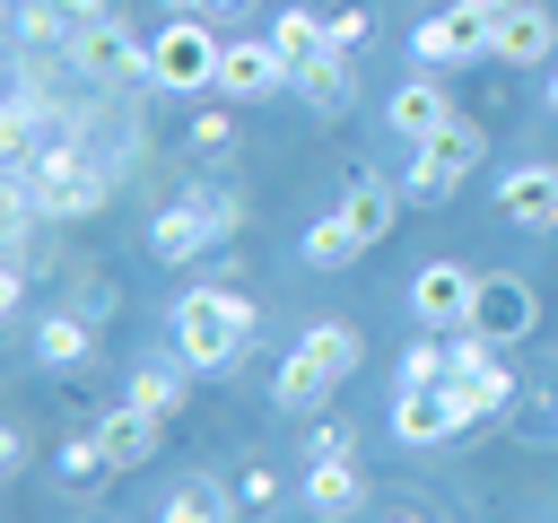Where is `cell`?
Listing matches in <instances>:
<instances>
[{
    "instance_id": "7402d4cb",
    "label": "cell",
    "mask_w": 558,
    "mask_h": 523,
    "mask_svg": "<svg viewBox=\"0 0 558 523\" xmlns=\"http://www.w3.org/2000/svg\"><path fill=\"white\" fill-rule=\"evenodd\" d=\"M183 384H192L183 349H174V357H140V366H131V401H140V410H157V418H174V410H183Z\"/></svg>"
},
{
    "instance_id": "d6986e66",
    "label": "cell",
    "mask_w": 558,
    "mask_h": 523,
    "mask_svg": "<svg viewBox=\"0 0 558 523\" xmlns=\"http://www.w3.org/2000/svg\"><path fill=\"white\" fill-rule=\"evenodd\" d=\"M349 78H357V52L323 44L314 61H296V78H288V87H296V96H305L314 113H340V105H349Z\"/></svg>"
},
{
    "instance_id": "d590c367",
    "label": "cell",
    "mask_w": 558,
    "mask_h": 523,
    "mask_svg": "<svg viewBox=\"0 0 558 523\" xmlns=\"http://www.w3.org/2000/svg\"><path fill=\"white\" fill-rule=\"evenodd\" d=\"M227 9H244V0H192V17H227Z\"/></svg>"
},
{
    "instance_id": "5b68a950",
    "label": "cell",
    "mask_w": 558,
    "mask_h": 523,
    "mask_svg": "<svg viewBox=\"0 0 558 523\" xmlns=\"http://www.w3.org/2000/svg\"><path fill=\"white\" fill-rule=\"evenodd\" d=\"M105 200V166L78 148V139H52L44 157H35V209L44 218H87Z\"/></svg>"
},
{
    "instance_id": "9a60e30c",
    "label": "cell",
    "mask_w": 558,
    "mask_h": 523,
    "mask_svg": "<svg viewBox=\"0 0 558 523\" xmlns=\"http://www.w3.org/2000/svg\"><path fill=\"white\" fill-rule=\"evenodd\" d=\"M384 122H392V131H401V139L418 148V139H436V131L453 122V96H445V87H436V78L418 70V78H401V87H392V105H384Z\"/></svg>"
},
{
    "instance_id": "603a6c76",
    "label": "cell",
    "mask_w": 558,
    "mask_h": 523,
    "mask_svg": "<svg viewBox=\"0 0 558 523\" xmlns=\"http://www.w3.org/2000/svg\"><path fill=\"white\" fill-rule=\"evenodd\" d=\"M270 44H279V61L296 70V61H314L323 44H331V9H279L270 17Z\"/></svg>"
},
{
    "instance_id": "f546056e",
    "label": "cell",
    "mask_w": 558,
    "mask_h": 523,
    "mask_svg": "<svg viewBox=\"0 0 558 523\" xmlns=\"http://www.w3.org/2000/svg\"><path fill=\"white\" fill-rule=\"evenodd\" d=\"M192 139H201L209 157H227V148H235V122H227V105H209V113L192 122Z\"/></svg>"
},
{
    "instance_id": "7a4b0ae2",
    "label": "cell",
    "mask_w": 558,
    "mask_h": 523,
    "mask_svg": "<svg viewBox=\"0 0 558 523\" xmlns=\"http://www.w3.org/2000/svg\"><path fill=\"white\" fill-rule=\"evenodd\" d=\"M218 52H227V35H209V17H166L157 35H148V87H166V96H201V87H218Z\"/></svg>"
},
{
    "instance_id": "9c48e42d",
    "label": "cell",
    "mask_w": 558,
    "mask_h": 523,
    "mask_svg": "<svg viewBox=\"0 0 558 523\" xmlns=\"http://www.w3.org/2000/svg\"><path fill=\"white\" fill-rule=\"evenodd\" d=\"M296 70L279 61V44L270 35H227V52H218V96H235V105H262V96H279Z\"/></svg>"
},
{
    "instance_id": "4dcf8cb0",
    "label": "cell",
    "mask_w": 558,
    "mask_h": 523,
    "mask_svg": "<svg viewBox=\"0 0 558 523\" xmlns=\"http://www.w3.org/2000/svg\"><path fill=\"white\" fill-rule=\"evenodd\" d=\"M331 44L340 52H366V9H331Z\"/></svg>"
},
{
    "instance_id": "e0dca14e",
    "label": "cell",
    "mask_w": 558,
    "mask_h": 523,
    "mask_svg": "<svg viewBox=\"0 0 558 523\" xmlns=\"http://www.w3.org/2000/svg\"><path fill=\"white\" fill-rule=\"evenodd\" d=\"M392 436H401V445H445V436H462V427H453V410H445L436 384H401V392H392Z\"/></svg>"
},
{
    "instance_id": "7c38bea8",
    "label": "cell",
    "mask_w": 558,
    "mask_h": 523,
    "mask_svg": "<svg viewBox=\"0 0 558 523\" xmlns=\"http://www.w3.org/2000/svg\"><path fill=\"white\" fill-rule=\"evenodd\" d=\"M436 392H445L453 427H480V418H506L514 410V366H453Z\"/></svg>"
},
{
    "instance_id": "ab89813d",
    "label": "cell",
    "mask_w": 558,
    "mask_h": 523,
    "mask_svg": "<svg viewBox=\"0 0 558 523\" xmlns=\"http://www.w3.org/2000/svg\"><path fill=\"white\" fill-rule=\"evenodd\" d=\"M9 9H35V0H9Z\"/></svg>"
},
{
    "instance_id": "5bb4252c",
    "label": "cell",
    "mask_w": 558,
    "mask_h": 523,
    "mask_svg": "<svg viewBox=\"0 0 558 523\" xmlns=\"http://www.w3.org/2000/svg\"><path fill=\"white\" fill-rule=\"evenodd\" d=\"M549 52H558V17H549L541 0H514V9H497V61L532 70V61H549Z\"/></svg>"
},
{
    "instance_id": "e575fe53",
    "label": "cell",
    "mask_w": 558,
    "mask_h": 523,
    "mask_svg": "<svg viewBox=\"0 0 558 523\" xmlns=\"http://www.w3.org/2000/svg\"><path fill=\"white\" fill-rule=\"evenodd\" d=\"M61 9H70V17H113L105 0H61Z\"/></svg>"
},
{
    "instance_id": "60d3db41",
    "label": "cell",
    "mask_w": 558,
    "mask_h": 523,
    "mask_svg": "<svg viewBox=\"0 0 558 523\" xmlns=\"http://www.w3.org/2000/svg\"><path fill=\"white\" fill-rule=\"evenodd\" d=\"M174 9H192V0H174Z\"/></svg>"
},
{
    "instance_id": "74e56055",
    "label": "cell",
    "mask_w": 558,
    "mask_h": 523,
    "mask_svg": "<svg viewBox=\"0 0 558 523\" xmlns=\"http://www.w3.org/2000/svg\"><path fill=\"white\" fill-rule=\"evenodd\" d=\"M480 9H514V0H480Z\"/></svg>"
},
{
    "instance_id": "30bf717a",
    "label": "cell",
    "mask_w": 558,
    "mask_h": 523,
    "mask_svg": "<svg viewBox=\"0 0 558 523\" xmlns=\"http://www.w3.org/2000/svg\"><path fill=\"white\" fill-rule=\"evenodd\" d=\"M532 323H541L532 279H523V270H488V279H480V305H471V331H488V340L506 349V340H523Z\"/></svg>"
},
{
    "instance_id": "1f68e13d",
    "label": "cell",
    "mask_w": 558,
    "mask_h": 523,
    "mask_svg": "<svg viewBox=\"0 0 558 523\" xmlns=\"http://www.w3.org/2000/svg\"><path fill=\"white\" fill-rule=\"evenodd\" d=\"M70 314H87V323H105V314H113V288H105V279H87V288H78V305H70Z\"/></svg>"
},
{
    "instance_id": "d6a6232c",
    "label": "cell",
    "mask_w": 558,
    "mask_h": 523,
    "mask_svg": "<svg viewBox=\"0 0 558 523\" xmlns=\"http://www.w3.org/2000/svg\"><path fill=\"white\" fill-rule=\"evenodd\" d=\"M0 471H9V479L26 471V427H0Z\"/></svg>"
},
{
    "instance_id": "ba28073f",
    "label": "cell",
    "mask_w": 558,
    "mask_h": 523,
    "mask_svg": "<svg viewBox=\"0 0 558 523\" xmlns=\"http://www.w3.org/2000/svg\"><path fill=\"white\" fill-rule=\"evenodd\" d=\"M471 305H480V270H462V262H418V270H410V314H418V331H462Z\"/></svg>"
},
{
    "instance_id": "f35d334b",
    "label": "cell",
    "mask_w": 558,
    "mask_h": 523,
    "mask_svg": "<svg viewBox=\"0 0 558 523\" xmlns=\"http://www.w3.org/2000/svg\"><path fill=\"white\" fill-rule=\"evenodd\" d=\"M392 523H427V514H392Z\"/></svg>"
},
{
    "instance_id": "8fae6325",
    "label": "cell",
    "mask_w": 558,
    "mask_h": 523,
    "mask_svg": "<svg viewBox=\"0 0 558 523\" xmlns=\"http://www.w3.org/2000/svg\"><path fill=\"white\" fill-rule=\"evenodd\" d=\"M497 218H506V227H523V235H549V227H558V166H549V157H532V166L497 174Z\"/></svg>"
},
{
    "instance_id": "83f0119b",
    "label": "cell",
    "mask_w": 558,
    "mask_h": 523,
    "mask_svg": "<svg viewBox=\"0 0 558 523\" xmlns=\"http://www.w3.org/2000/svg\"><path fill=\"white\" fill-rule=\"evenodd\" d=\"M453 375V349L436 340V331H418L410 349H401V384H445Z\"/></svg>"
},
{
    "instance_id": "277c9868",
    "label": "cell",
    "mask_w": 558,
    "mask_h": 523,
    "mask_svg": "<svg viewBox=\"0 0 558 523\" xmlns=\"http://www.w3.org/2000/svg\"><path fill=\"white\" fill-rule=\"evenodd\" d=\"M480 157H488V131L453 113L436 139H418V148H410V166H401V200H445V192H462Z\"/></svg>"
},
{
    "instance_id": "836d02e7",
    "label": "cell",
    "mask_w": 558,
    "mask_h": 523,
    "mask_svg": "<svg viewBox=\"0 0 558 523\" xmlns=\"http://www.w3.org/2000/svg\"><path fill=\"white\" fill-rule=\"evenodd\" d=\"M305 453H349V427H331V418H323V427L305 436Z\"/></svg>"
},
{
    "instance_id": "3957f363",
    "label": "cell",
    "mask_w": 558,
    "mask_h": 523,
    "mask_svg": "<svg viewBox=\"0 0 558 523\" xmlns=\"http://www.w3.org/2000/svg\"><path fill=\"white\" fill-rule=\"evenodd\" d=\"M488 52H497V9H480V0H445L436 17L410 26L418 70H462V61H488Z\"/></svg>"
},
{
    "instance_id": "52a82bcc",
    "label": "cell",
    "mask_w": 558,
    "mask_h": 523,
    "mask_svg": "<svg viewBox=\"0 0 558 523\" xmlns=\"http://www.w3.org/2000/svg\"><path fill=\"white\" fill-rule=\"evenodd\" d=\"M235 227V200H209V192H192V200H174L157 227H148V253L157 262H201L218 235Z\"/></svg>"
},
{
    "instance_id": "ac0fdd59",
    "label": "cell",
    "mask_w": 558,
    "mask_h": 523,
    "mask_svg": "<svg viewBox=\"0 0 558 523\" xmlns=\"http://www.w3.org/2000/svg\"><path fill=\"white\" fill-rule=\"evenodd\" d=\"M157 427H166V418H157V410H140V401H122V410H105V418H96V436H105L113 471H140V462H148V453L166 445Z\"/></svg>"
},
{
    "instance_id": "f1b7e54d",
    "label": "cell",
    "mask_w": 558,
    "mask_h": 523,
    "mask_svg": "<svg viewBox=\"0 0 558 523\" xmlns=\"http://www.w3.org/2000/svg\"><path fill=\"white\" fill-rule=\"evenodd\" d=\"M235 497H244V514H270V506H279V471H270V462H244V471H235Z\"/></svg>"
},
{
    "instance_id": "484cf974",
    "label": "cell",
    "mask_w": 558,
    "mask_h": 523,
    "mask_svg": "<svg viewBox=\"0 0 558 523\" xmlns=\"http://www.w3.org/2000/svg\"><path fill=\"white\" fill-rule=\"evenodd\" d=\"M323 392H331V375H323L305 349H288V357H279V375H270V401H279V410H314Z\"/></svg>"
},
{
    "instance_id": "4fadbf2b",
    "label": "cell",
    "mask_w": 558,
    "mask_h": 523,
    "mask_svg": "<svg viewBox=\"0 0 558 523\" xmlns=\"http://www.w3.org/2000/svg\"><path fill=\"white\" fill-rule=\"evenodd\" d=\"M296 506H305V514H323V523L357 514V506H366V471H357V453H314V462H305Z\"/></svg>"
},
{
    "instance_id": "d4e9b609",
    "label": "cell",
    "mask_w": 558,
    "mask_h": 523,
    "mask_svg": "<svg viewBox=\"0 0 558 523\" xmlns=\"http://www.w3.org/2000/svg\"><path fill=\"white\" fill-rule=\"evenodd\" d=\"M296 349H305L331 384H340V375H357V323H305V340H296Z\"/></svg>"
},
{
    "instance_id": "4316f807",
    "label": "cell",
    "mask_w": 558,
    "mask_h": 523,
    "mask_svg": "<svg viewBox=\"0 0 558 523\" xmlns=\"http://www.w3.org/2000/svg\"><path fill=\"white\" fill-rule=\"evenodd\" d=\"M52 471H61L70 488H87V479H105V471H113V453H105V436L87 427V436H61V453H52Z\"/></svg>"
},
{
    "instance_id": "ffe728a7",
    "label": "cell",
    "mask_w": 558,
    "mask_h": 523,
    "mask_svg": "<svg viewBox=\"0 0 558 523\" xmlns=\"http://www.w3.org/2000/svg\"><path fill=\"white\" fill-rule=\"evenodd\" d=\"M35 357H44L52 375H87V357H96V323H87V314H44V323H35Z\"/></svg>"
},
{
    "instance_id": "6da1fadb",
    "label": "cell",
    "mask_w": 558,
    "mask_h": 523,
    "mask_svg": "<svg viewBox=\"0 0 558 523\" xmlns=\"http://www.w3.org/2000/svg\"><path fill=\"white\" fill-rule=\"evenodd\" d=\"M253 331H262V314H253V296H235V288H183V296H174V349H183L192 375H227Z\"/></svg>"
},
{
    "instance_id": "cb8c5ba5",
    "label": "cell",
    "mask_w": 558,
    "mask_h": 523,
    "mask_svg": "<svg viewBox=\"0 0 558 523\" xmlns=\"http://www.w3.org/2000/svg\"><path fill=\"white\" fill-rule=\"evenodd\" d=\"M296 253H305V270H349L366 244L349 235V218H340V209H323V218L305 227V244H296Z\"/></svg>"
},
{
    "instance_id": "44dd1931",
    "label": "cell",
    "mask_w": 558,
    "mask_h": 523,
    "mask_svg": "<svg viewBox=\"0 0 558 523\" xmlns=\"http://www.w3.org/2000/svg\"><path fill=\"white\" fill-rule=\"evenodd\" d=\"M235 514H244V497H235L227 479L192 471V479H174V497H166V514H157V523H235Z\"/></svg>"
},
{
    "instance_id": "8992f818",
    "label": "cell",
    "mask_w": 558,
    "mask_h": 523,
    "mask_svg": "<svg viewBox=\"0 0 558 523\" xmlns=\"http://www.w3.org/2000/svg\"><path fill=\"white\" fill-rule=\"evenodd\" d=\"M78 78H96V87H122V78H148V44L122 26V17H78V35H70V52H61Z\"/></svg>"
},
{
    "instance_id": "8d00e7d4",
    "label": "cell",
    "mask_w": 558,
    "mask_h": 523,
    "mask_svg": "<svg viewBox=\"0 0 558 523\" xmlns=\"http://www.w3.org/2000/svg\"><path fill=\"white\" fill-rule=\"evenodd\" d=\"M549 113H558V70H549Z\"/></svg>"
},
{
    "instance_id": "2e32d148",
    "label": "cell",
    "mask_w": 558,
    "mask_h": 523,
    "mask_svg": "<svg viewBox=\"0 0 558 523\" xmlns=\"http://www.w3.org/2000/svg\"><path fill=\"white\" fill-rule=\"evenodd\" d=\"M331 209L349 218V235H357V244H384V235H392V218H401V183H384V174H349V192H340Z\"/></svg>"
}]
</instances>
